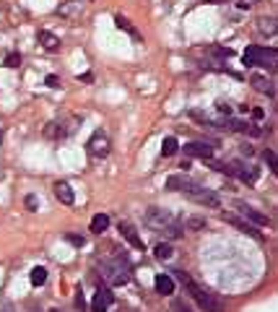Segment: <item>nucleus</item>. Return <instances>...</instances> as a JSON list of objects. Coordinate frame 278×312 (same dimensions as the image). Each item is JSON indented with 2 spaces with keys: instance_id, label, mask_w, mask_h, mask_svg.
<instances>
[{
  "instance_id": "nucleus-11",
  "label": "nucleus",
  "mask_w": 278,
  "mask_h": 312,
  "mask_svg": "<svg viewBox=\"0 0 278 312\" xmlns=\"http://www.w3.org/2000/svg\"><path fill=\"white\" fill-rule=\"evenodd\" d=\"M182 151L188 156H198V159H211V156H213V146L205 143V141H190Z\"/></svg>"
},
{
  "instance_id": "nucleus-10",
  "label": "nucleus",
  "mask_w": 278,
  "mask_h": 312,
  "mask_svg": "<svg viewBox=\"0 0 278 312\" xmlns=\"http://www.w3.org/2000/svg\"><path fill=\"white\" fill-rule=\"evenodd\" d=\"M234 208L244 216V219H250L252 224H258V227H268L270 224V219L265 216V213H260V211H255L252 206H247V203H242V200H234Z\"/></svg>"
},
{
  "instance_id": "nucleus-15",
  "label": "nucleus",
  "mask_w": 278,
  "mask_h": 312,
  "mask_svg": "<svg viewBox=\"0 0 278 312\" xmlns=\"http://www.w3.org/2000/svg\"><path fill=\"white\" fill-rule=\"evenodd\" d=\"M153 286H156V292H159L161 297L174 294V278H172L169 273H159V276H156V281H153Z\"/></svg>"
},
{
  "instance_id": "nucleus-17",
  "label": "nucleus",
  "mask_w": 278,
  "mask_h": 312,
  "mask_svg": "<svg viewBox=\"0 0 278 312\" xmlns=\"http://www.w3.org/2000/svg\"><path fill=\"white\" fill-rule=\"evenodd\" d=\"M258 32H260L263 37H275V34H278V18H275V16L260 18V21H258Z\"/></svg>"
},
{
  "instance_id": "nucleus-7",
  "label": "nucleus",
  "mask_w": 278,
  "mask_h": 312,
  "mask_svg": "<svg viewBox=\"0 0 278 312\" xmlns=\"http://www.w3.org/2000/svg\"><path fill=\"white\" fill-rule=\"evenodd\" d=\"M112 148V141L104 130H97V133H91V138L86 143V153L91 156V159H104V156L109 153Z\"/></svg>"
},
{
  "instance_id": "nucleus-14",
  "label": "nucleus",
  "mask_w": 278,
  "mask_h": 312,
  "mask_svg": "<svg viewBox=\"0 0 278 312\" xmlns=\"http://www.w3.org/2000/svg\"><path fill=\"white\" fill-rule=\"evenodd\" d=\"M226 221L231 227H237L239 232H244V234H250L252 239H263V234L258 232V227L252 224V221H244V219H237V216H226Z\"/></svg>"
},
{
  "instance_id": "nucleus-1",
  "label": "nucleus",
  "mask_w": 278,
  "mask_h": 312,
  "mask_svg": "<svg viewBox=\"0 0 278 312\" xmlns=\"http://www.w3.org/2000/svg\"><path fill=\"white\" fill-rule=\"evenodd\" d=\"M167 190H172V193H182L184 198L195 200L198 206H205V208H221V198H219L213 190H208L205 185L195 182L193 177L182 174V172H177V174H169V177H167Z\"/></svg>"
},
{
  "instance_id": "nucleus-20",
  "label": "nucleus",
  "mask_w": 278,
  "mask_h": 312,
  "mask_svg": "<svg viewBox=\"0 0 278 312\" xmlns=\"http://www.w3.org/2000/svg\"><path fill=\"white\" fill-rule=\"evenodd\" d=\"M29 278H32L34 286H44V281H47V268H44V265H34Z\"/></svg>"
},
{
  "instance_id": "nucleus-31",
  "label": "nucleus",
  "mask_w": 278,
  "mask_h": 312,
  "mask_svg": "<svg viewBox=\"0 0 278 312\" xmlns=\"http://www.w3.org/2000/svg\"><path fill=\"white\" fill-rule=\"evenodd\" d=\"M44 83H47V86H50V88H57V86H60V78H57V76H52V73H50V76H47V78H44Z\"/></svg>"
},
{
  "instance_id": "nucleus-35",
  "label": "nucleus",
  "mask_w": 278,
  "mask_h": 312,
  "mask_svg": "<svg viewBox=\"0 0 278 312\" xmlns=\"http://www.w3.org/2000/svg\"><path fill=\"white\" fill-rule=\"evenodd\" d=\"M32 312H39V307H37V309H34V307H32Z\"/></svg>"
},
{
  "instance_id": "nucleus-19",
  "label": "nucleus",
  "mask_w": 278,
  "mask_h": 312,
  "mask_svg": "<svg viewBox=\"0 0 278 312\" xmlns=\"http://www.w3.org/2000/svg\"><path fill=\"white\" fill-rule=\"evenodd\" d=\"M114 24H117V29H122V32H128V34H130L133 39H141V34H138V32H135V26L130 24V21H128L125 16H120V13H117V16H114Z\"/></svg>"
},
{
  "instance_id": "nucleus-6",
  "label": "nucleus",
  "mask_w": 278,
  "mask_h": 312,
  "mask_svg": "<svg viewBox=\"0 0 278 312\" xmlns=\"http://www.w3.org/2000/svg\"><path fill=\"white\" fill-rule=\"evenodd\" d=\"M211 169H216V172H221V174H229V177H237V180L250 182V185L258 180V172H255L252 167H247V164H242V162H229V164L211 162Z\"/></svg>"
},
{
  "instance_id": "nucleus-5",
  "label": "nucleus",
  "mask_w": 278,
  "mask_h": 312,
  "mask_svg": "<svg viewBox=\"0 0 278 312\" xmlns=\"http://www.w3.org/2000/svg\"><path fill=\"white\" fill-rule=\"evenodd\" d=\"M242 63L247 65V68H255V65H263V68H278V50L252 44V47L244 50Z\"/></svg>"
},
{
  "instance_id": "nucleus-22",
  "label": "nucleus",
  "mask_w": 278,
  "mask_h": 312,
  "mask_svg": "<svg viewBox=\"0 0 278 312\" xmlns=\"http://www.w3.org/2000/svg\"><path fill=\"white\" fill-rule=\"evenodd\" d=\"M177 148H179L177 138H174V136H167V138H164V143H161V156H174V153H177Z\"/></svg>"
},
{
  "instance_id": "nucleus-21",
  "label": "nucleus",
  "mask_w": 278,
  "mask_h": 312,
  "mask_svg": "<svg viewBox=\"0 0 278 312\" xmlns=\"http://www.w3.org/2000/svg\"><path fill=\"white\" fill-rule=\"evenodd\" d=\"M250 83L258 88V91H265V94H273V83L268 81V78H263V76H252L250 78Z\"/></svg>"
},
{
  "instance_id": "nucleus-13",
  "label": "nucleus",
  "mask_w": 278,
  "mask_h": 312,
  "mask_svg": "<svg viewBox=\"0 0 278 312\" xmlns=\"http://www.w3.org/2000/svg\"><path fill=\"white\" fill-rule=\"evenodd\" d=\"M120 234L128 239L130 247H135V250H143V239H141V234L135 232V227L130 224V221H120Z\"/></svg>"
},
{
  "instance_id": "nucleus-4",
  "label": "nucleus",
  "mask_w": 278,
  "mask_h": 312,
  "mask_svg": "<svg viewBox=\"0 0 278 312\" xmlns=\"http://www.w3.org/2000/svg\"><path fill=\"white\" fill-rule=\"evenodd\" d=\"M99 273H102V281L107 284H114V286H122L130 281V263L125 255H112V258H104L99 263Z\"/></svg>"
},
{
  "instance_id": "nucleus-34",
  "label": "nucleus",
  "mask_w": 278,
  "mask_h": 312,
  "mask_svg": "<svg viewBox=\"0 0 278 312\" xmlns=\"http://www.w3.org/2000/svg\"><path fill=\"white\" fill-rule=\"evenodd\" d=\"M0 312H16V307L11 302H3V309H0Z\"/></svg>"
},
{
  "instance_id": "nucleus-32",
  "label": "nucleus",
  "mask_w": 278,
  "mask_h": 312,
  "mask_svg": "<svg viewBox=\"0 0 278 312\" xmlns=\"http://www.w3.org/2000/svg\"><path fill=\"white\" fill-rule=\"evenodd\" d=\"M216 109H219L221 115H226V117L231 115V107H229V104H224V102H219V104H216Z\"/></svg>"
},
{
  "instance_id": "nucleus-26",
  "label": "nucleus",
  "mask_w": 278,
  "mask_h": 312,
  "mask_svg": "<svg viewBox=\"0 0 278 312\" xmlns=\"http://www.w3.org/2000/svg\"><path fill=\"white\" fill-rule=\"evenodd\" d=\"M172 312H193V307L184 302V299H174L172 302Z\"/></svg>"
},
{
  "instance_id": "nucleus-16",
  "label": "nucleus",
  "mask_w": 278,
  "mask_h": 312,
  "mask_svg": "<svg viewBox=\"0 0 278 312\" xmlns=\"http://www.w3.org/2000/svg\"><path fill=\"white\" fill-rule=\"evenodd\" d=\"M37 39H39V44H42V47L44 50H47V52H55V50H60V39L52 34V32H37Z\"/></svg>"
},
{
  "instance_id": "nucleus-8",
  "label": "nucleus",
  "mask_w": 278,
  "mask_h": 312,
  "mask_svg": "<svg viewBox=\"0 0 278 312\" xmlns=\"http://www.w3.org/2000/svg\"><path fill=\"white\" fill-rule=\"evenodd\" d=\"M76 125H78V120H76V117L55 120V122H50L47 128H44V136L52 138V141H63V138H68V136H71V133L76 130Z\"/></svg>"
},
{
  "instance_id": "nucleus-9",
  "label": "nucleus",
  "mask_w": 278,
  "mask_h": 312,
  "mask_svg": "<svg viewBox=\"0 0 278 312\" xmlns=\"http://www.w3.org/2000/svg\"><path fill=\"white\" fill-rule=\"evenodd\" d=\"M114 304V294L107 284H97V292H94V299H91V307L88 312H107L109 307Z\"/></svg>"
},
{
  "instance_id": "nucleus-23",
  "label": "nucleus",
  "mask_w": 278,
  "mask_h": 312,
  "mask_svg": "<svg viewBox=\"0 0 278 312\" xmlns=\"http://www.w3.org/2000/svg\"><path fill=\"white\" fill-rule=\"evenodd\" d=\"M81 11V3L78 0H68V3H63L60 8H57V16H73V13H78Z\"/></svg>"
},
{
  "instance_id": "nucleus-27",
  "label": "nucleus",
  "mask_w": 278,
  "mask_h": 312,
  "mask_svg": "<svg viewBox=\"0 0 278 312\" xmlns=\"http://www.w3.org/2000/svg\"><path fill=\"white\" fill-rule=\"evenodd\" d=\"M188 229H205V219H200V216H193V219L188 221Z\"/></svg>"
},
{
  "instance_id": "nucleus-12",
  "label": "nucleus",
  "mask_w": 278,
  "mask_h": 312,
  "mask_svg": "<svg viewBox=\"0 0 278 312\" xmlns=\"http://www.w3.org/2000/svg\"><path fill=\"white\" fill-rule=\"evenodd\" d=\"M52 193H55V198L60 200L63 206H73V200H76V193H73V188L68 185L65 180H57V182L52 185Z\"/></svg>"
},
{
  "instance_id": "nucleus-2",
  "label": "nucleus",
  "mask_w": 278,
  "mask_h": 312,
  "mask_svg": "<svg viewBox=\"0 0 278 312\" xmlns=\"http://www.w3.org/2000/svg\"><path fill=\"white\" fill-rule=\"evenodd\" d=\"M177 278H179V284H182L184 289H188V294L193 297V302H195L203 312H224V302L211 292V289L195 284L188 273H182V271H177Z\"/></svg>"
},
{
  "instance_id": "nucleus-36",
  "label": "nucleus",
  "mask_w": 278,
  "mask_h": 312,
  "mask_svg": "<svg viewBox=\"0 0 278 312\" xmlns=\"http://www.w3.org/2000/svg\"><path fill=\"white\" fill-rule=\"evenodd\" d=\"M50 312H60V309H50Z\"/></svg>"
},
{
  "instance_id": "nucleus-25",
  "label": "nucleus",
  "mask_w": 278,
  "mask_h": 312,
  "mask_svg": "<svg viewBox=\"0 0 278 312\" xmlns=\"http://www.w3.org/2000/svg\"><path fill=\"white\" fill-rule=\"evenodd\" d=\"M265 162H268V167L273 169V174L278 177V156H275L273 151H265Z\"/></svg>"
},
{
  "instance_id": "nucleus-30",
  "label": "nucleus",
  "mask_w": 278,
  "mask_h": 312,
  "mask_svg": "<svg viewBox=\"0 0 278 312\" xmlns=\"http://www.w3.org/2000/svg\"><path fill=\"white\" fill-rule=\"evenodd\" d=\"M68 242H71L73 247H83V242H86V239H83L81 234H68Z\"/></svg>"
},
{
  "instance_id": "nucleus-24",
  "label": "nucleus",
  "mask_w": 278,
  "mask_h": 312,
  "mask_svg": "<svg viewBox=\"0 0 278 312\" xmlns=\"http://www.w3.org/2000/svg\"><path fill=\"white\" fill-rule=\"evenodd\" d=\"M153 253H156V258H159V260H169V258L174 255L172 244H167V242H159L156 247H153Z\"/></svg>"
},
{
  "instance_id": "nucleus-29",
  "label": "nucleus",
  "mask_w": 278,
  "mask_h": 312,
  "mask_svg": "<svg viewBox=\"0 0 278 312\" xmlns=\"http://www.w3.org/2000/svg\"><path fill=\"white\" fill-rule=\"evenodd\" d=\"M76 309L78 312H86L88 307H86V299H83V292H81V289H78V294H76Z\"/></svg>"
},
{
  "instance_id": "nucleus-28",
  "label": "nucleus",
  "mask_w": 278,
  "mask_h": 312,
  "mask_svg": "<svg viewBox=\"0 0 278 312\" xmlns=\"http://www.w3.org/2000/svg\"><path fill=\"white\" fill-rule=\"evenodd\" d=\"M18 63H21V55H18V52H13V55H8V57H6V68H18Z\"/></svg>"
},
{
  "instance_id": "nucleus-18",
  "label": "nucleus",
  "mask_w": 278,
  "mask_h": 312,
  "mask_svg": "<svg viewBox=\"0 0 278 312\" xmlns=\"http://www.w3.org/2000/svg\"><path fill=\"white\" fill-rule=\"evenodd\" d=\"M107 227H109V216L107 213H97L94 219H91V232H94V234L107 232Z\"/></svg>"
},
{
  "instance_id": "nucleus-3",
  "label": "nucleus",
  "mask_w": 278,
  "mask_h": 312,
  "mask_svg": "<svg viewBox=\"0 0 278 312\" xmlns=\"http://www.w3.org/2000/svg\"><path fill=\"white\" fill-rule=\"evenodd\" d=\"M146 224H148L153 232L164 234L167 239H177V237L184 234L182 221H179L174 213L164 211V208H148V211H146Z\"/></svg>"
},
{
  "instance_id": "nucleus-33",
  "label": "nucleus",
  "mask_w": 278,
  "mask_h": 312,
  "mask_svg": "<svg viewBox=\"0 0 278 312\" xmlns=\"http://www.w3.org/2000/svg\"><path fill=\"white\" fill-rule=\"evenodd\" d=\"M26 208H29V211L37 208V198H34V195H26Z\"/></svg>"
}]
</instances>
